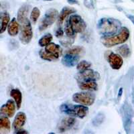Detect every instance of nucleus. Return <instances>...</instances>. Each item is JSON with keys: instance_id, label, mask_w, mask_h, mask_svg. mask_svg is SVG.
Masks as SVG:
<instances>
[{"instance_id": "1", "label": "nucleus", "mask_w": 134, "mask_h": 134, "mask_svg": "<svg viewBox=\"0 0 134 134\" xmlns=\"http://www.w3.org/2000/svg\"><path fill=\"white\" fill-rule=\"evenodd\" d=\"M120 21L113 18L100 19L97 24L99 32L103 36L114 35L120 29Z\"/></svg>"}, {"instance_id": "2", "label": "nucleus", "mask_w": 134, "mask_h": 134, "mask_svg": "<svg viewBox=\"0 0 134 134\" xmlns=\"http://www.w3.org/2000/svg\"><path fill=\"white\" fill-rule=\"evenodd\" d=\"M130 37V31L127 27H121L119 33L112 36H103L101 42L105 47L110 48L118 44H123L128 40Z\"/></svg>"}, {"instance_id": "3", "label": "nucleus", "mask_w": 134, "mask_h": 134, "mask_svg": "<svg viewBox=\"0 0 134 134\" xmlns=\"http://www.w3.org/2000/svg\"><path fill=\"white\" fill-rule=\"evenodd\" d=\"M60 109L62 112L66 114L79 117L81 119L86 117L88 112L87 106L82 105H72V104H63Z\"/></svg>"}, {"instance_id": "4", "label": "nucleus", "mask_w": 134, "mask_h": 134, "mask_svg": "<svg viewBox=\"0 0 134 134\" xmlns=\"http://www.w3.org/2000/svg\"><path fill=\"white\" fill-rule=\"evenodd\" d=\"M58 18V12L57 9H50L47 11L42 20L39 26V30L40 31L45 30L48 27L52 26L54 21Z\"/></svg>"}, {"instance_id": "5", "label": "nucleus", "mask_w": 134, "mask_h": 134, "mask_svg": "<svg viewBox=\"0 0 134 134\" xmlns=\"http://www.w3.org/2000/svg\"><path fill=\"white\" fill-rule=\"evenodd\" d=\"M72 100L74 102L85 106H91L95 100L94 94L89 92H81L73 94Z\"/></svg>"}, {"instance_id": "6", "label": "nucleus", "mask_w": 134, "mask_h": 134, "mask_svg": "<svg viewBox=\"0 0 134 134\" xmlns=\"http://www.w3.org/2000/svg\"><path fill=\"white\" fill-rule=\"evenodd\" d=\"M21 24V32L20 34V40L24 44H27L31 41L33 37L32 24L28 19L23 21Z\"/></svg>"}, {"instance_id": "7", "label": "nucleus", "mask_w": 134, "mask_h": 134, "mask_svg": "<svg viewBox=\"0 0 134 134\" xmlns=\"http://www.w3.org/2000/svg\"><path fill=\"white\" fill-rule=\"evenodd\" d=\"M67 20L76 34L82 33L86 30L87 25L80 15L76 14L72 15Z\"/></svg>"}, {"instance_id": "8", "label": "nucleus", "mask_w": 134, "mask_h": 134, "mask_svg": "<svg viewBox=\"0 0 134 134\" xmlns=\"http://www.w3.org/2000/svg\"><path fill=\"white\" fill-rule=\"evenodd\" d=\"M100 75L97 72L91 69H87L84 71L79 72V73L76 75V81L79 82H87L91 81H97L99 79Z\"/></svg>"}, {"instance_id": "9", "label": "nucleus", "mask_w": 134, "mask_h": 134, "mask_svg": "<svg viewBox=\"0 0 134 134\" xmlns=\"http://www.w3.org/2000/svg\"><path fill=\"white\" fill-rule=\"evenodd\" d=\"M107 60L111 68L115 70H118L120 69L124 63L123 58L120 55L114 52H110L107 57Z\"/></svg>"}, {"instance_id": "10", "label": "nucleus", "mask_w": 134, "mask_h": 134, "mask_svg": "<svg viewBox=\"0 0 134 134\" xmlns=\"http://www.w3.org/2000/svg\"><path fill=\"white\" fill-rule=\"evenodd\" d=\"M2 114L8 116V117H12L15 114V105L13 100L9 99L3 105L0 109Z\"/></svg>"}, {"instance_id": "11", "label": "nucleus", "mask_w": 134, "mask_h": 134, "mask_svg": "<svg viewBox=\"0 0 134 134\" xmlns=\"http://www.w3.org/2000/svg\"><path fill=\"white\" fill-rule=\"evenodd\" d=\"M76 123V119L74 117H65L59 124L58 125V131L60 133L65 132L68 130H70Z\"/></svg>"}, {"instance_id": "12", "label": "nucleus", "mask_w": 134, "mask_h": 134, "mask_svg": "<svg viewBox=\"0 0 134 134\" xmlns=\"http://www.w3.org/2000/svg\"><path fill=\"white\" fill-rule=\"evenodd\" d=\"M79 55L70 54H65L62 58V63L65 66L73 67L79 63Z\"/></svg>"}, {"instance_id": "13", "label": "nucleus", "mask_w": 134, "mask_h": 134, "mask_svg": "<svg viewBox=\"0 0 134 134\" xmlns=\"http://www.w3.org/2000/svg\"><path fill=\"white\" fill-rule=\"evenodd\" d=\"M26 121V115L24 112H19L17 113L13 123V127L15 131L21 130Z\"/></svg>"}, {"instance_id": "14", "label": "nucleus", "mask_w": 134, "mask_h": 134, "mask_svg": "<svg viewBox=\"0 0 134 134\" xmlns=\"http://www.w3.org/2000/svg\"><path fill=\"white\" fill-rule=\"evenodd\" d=\"M46 52L50 53V54L54 56L56 58H58L61 55L63 54V49L59 45L56 44L54 43H50L45 48Z\"/></svg>"}, {"instance_id": "15", "label": "nucleus", "mask_w": 134, "mask_h": 134, "mask_svg": "<svg viewBox=\"0 0 134 134\" xmlns=\"http://www.w3.org/2000/svg\"><path fill=\"white\" fill-rule=\"evenodd\" d=\"M76 11L72 8H69V7H65L62 9L60 14L58 15V26H61L63 24L64 20L66 19V18L70 15L71 14L75 13Z\"/></svg>"}, {"instance_id": "16", "label": "nucleus", "mask_w": 134, "mask_h": 134, "mask_svg": "<svg viewBox=\"0 0 134 134\" xmlns=\"http://www.w3.org/2000/svg\"><path fill=\"white\" fill-rule=\"evenodd\" d=\"M19 31H20V24H18V21H17L15 18H13L8 26V34L11 36H15L18 34Z\"/></svg>"}, {"instance_id": "17", "label": "nucleus", "mask_w": 134, "mask_h": 134, "mask_svg": "<svg viewBox=\"0 0 134 134\" xmlns=\"http://www.w3.org/2000/svg\"><path fill=\"white\" fill-rule=\"evenodd\" d=\"M11 130V124L7 117L2 116L0 118V133H8Z\"/></svg>"}, {"instance_id": "18", "label": "nucleus", "mask_w": 134, "mask_h": 134, "mask_svg": "<svg viewBox=\"0 0 134 134\" xmlns=\"http://www.w3.org/2000/svg\"><path fill=\"white\" fill-rule=\"evenodd\" d=\"M79 88L82 91H94L97 90L98 85L94 81H87V82H79Z\"/></svg>"}, {"instance_id": "19", "label": "nucleus", "mask_w": 134, "mask_h": 134, "mask_svg": "<svg viewBox=\"0 0 134 134\" xmlns=\"http://www.w3.org/2000/svg\"><path fill=\"white\" fill-rule=\"evenodd\" d=\"M10 96L14 99L17 108L20 109L22 102V94L21 91L18 88H14L10 91Z\"/></svg>"}, {"instance_id": "20", "label": "nucleus", "mask_w": 134, "mask_h": 134, "mask_svg": "<svg viewBox=\"0 0 134 134\" xmlns=\"http://www.w3.org/2000/svg\"><path fill=\"white\" fill-rule=\"evenodd\" d=\"M29 6H27V5H23L20 8L18 12L17 19L20 24H21L27 19V14L29 12Z\"/></svg>"}, {"instance_id": "21", "label": "nucleus", "mask_w": 134, "mask_h": 134, "mask_svg": "<svg viewBox=\"0 0 134 134\" xmlns=\"http://www.w3.org/2000/svg\"><path fill=\"white\" fill-rule=\"evenodd\" d=\"M9 15L8 12L2 13L1 15V30L0 34H3L7 29L9 22Z\"/></svg>"}, {"instance_id": "22", "label": "nucleus", "mask_w": 134, "mask_h": 134, "mask_svg": "<svg viewBox=\"0 0 134 134\" xmlns=\"http://www.w3.org/2000/svg\"><path fill=\"white\" fill-rule=\"evenodd\" d=\"M52 40V34H47L46 35H44V36L42 37L39 40V45L42 47H44V46H46L47 45H48L50 43H51Z\"/></svg>"}, {"instance_id": "23", "label": "nucleus", "mask_w": 134, "mask_h": 134, "mask_svg": "<svg viewBox=\"0 0 134 134\" xmlns=\"http://www.w3.org/2000/svg\"><path fill=\"white\" fill-rule=\"evenodd\" d=\"M39 55H40V58H42L43 60H48V61H53V60H56L58 58H56L53 55L50 54V53H48V52H46V50L44 49V50H41L39 52Z\"/></svg>"}, {"instance_id": "24", "label": "nucleus", "mask_w": 134, "mask_h": 134, "mask_svg": "<svg viewBox=\"0 0 134 134\" xmlns=\"http://www.w3.org/2000/svg\"><path fill=\"white\" fill-rule=\"evenodd\" d=\"M117 51L124 58H127L130 55V49L127 45L124 44L117 48Z\"/></svg>"}, {"instance_id": "25", "label": "nucleus", "mask_w": 134, "mask_h": 134, "mask_svg": "<svg viewBox=\"0 0 134 134\" xmlns=\"http://www.w3.org/2000/svg\"><path fill=\"white\" fill-rule=\"evenodd\" d=\"M64 33L69 38H74L75 36H76V34L74 32L68 20L66 21L65 26H64Z\"/></svg>"}, {"instance_id": "26", "label": "nucleus", "mask_w": 134, "mask_h": 134, "mask_svg": "<svg viewBox=\"0 0 134 134\" xmlns=\"http://www.w3.org/2000/svg\"><path fill=\"white\" fill-rule=\"evenodd\" d=\"M91 66V64L90 63H88V61L86 60H82L77 64V70L79 72L84 71V70H87V69H89Z\"/></svg>"}, {"instance_id": "27", "label": "nucleus", "mask_w": 134, "mask_h": 134, "mask_svg": "<svg viewBox=\"0 0 134 134\" xmlns=\"http://www.w3.org/2000/svg\"><path fill=\"white\" fill-rule=\"evenodd\" d=\"M40 9H38V8H36V7L34 8L32 11V12H31V15H30V19L34 24H35L38 18H39V16H40Z\"/></svg>"}, {"instance_id": "28", "label": "nucleus", "mask_w": 134, "mask_h": 134, "mask_svg": "<svg viewBox=\"0 0 134 134\" xmlns=\"http://www.w3.org/2000/svg\"><path fill=\"white\" fill-rule=\"evenodd\" d=\"M82 51V48L80 46H76V47L72 48L69 50H67L65 52V54H70L79 55Z\"/></svg>"}, {"instance_id": "29", "label": "nucleus", "mask_w": 134, "mask_h": 134, "mask_svg": "<svg viewBox=\"0 0 134 134\" xmlns=\"http://www.w3.org/2000/svg\"><path fill=\"white\" fill-rule=\"evenodd\" d=\"M64 34V30H63L60 27L57 30L56 32H55V36L57 37V38H60V37L63 36Z\"/></svg>"}, {"instance_id": "30", "label": "nucleus", "mask_w": 134, "mask_h": 134, "mask_svg": "<svg viewBox=\"0 0 134 134\" xmlns=\"http://www.w3.org/2000/svg\"><path fill=\"white\" fill-rule=\"evenodd\" d=\"M16 133H27V132L26 131H24V130H22L21 131V130H18V131H16Z\"/></svg>"}, {"instance_id": "31", "label": "nucleus", "mask_w": 134, "mask_h": 134, "mask_svg": "<svg viewBox=\"0 0 134 134\" xmlns=\"http://www.w3.org/2000/svg\"><path fill=\"white\" fill-rule=\"evenodd\" d=\"M68 1H69V2L71 3H75V2H76V1H75V0H68Z\"/></svg>"}, {"instance_id": "32", "label": "nucleus", "mask_w": 134, "mask_h": 134, "mask_svg": "<svg viewBox=\"0 0 134 134\" xmlns=\"http://www.w3.org/2000/svg\"><path fill=\"white\" fill-rule=\"evenodd\" d=\"M122 91H123V89H122V88H120V90H119V96H121V93H122Z\"/></svg>"}, {"instance_id": "33", "label": "nucleus", "mask_w": 134, "mask_h": 134, "mask_svg": "<svg viewBox=\"0 0 134 134\" xmlns=\"http://www.w3.org/2000/svg\"><path fill=\"white\" fill-rule=\"evenodd\" d=\"M46 1H52V0H46Z\"/></svg>"}]
</instances>
